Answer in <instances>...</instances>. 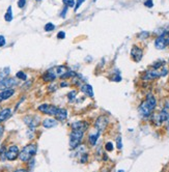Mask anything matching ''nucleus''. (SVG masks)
I'll list each match as a JSON object with an SVG mask.
<instances>
[{
	"instance_id": "obj_16",
	"label": "nucleus",
	"mask_w": 169,
	"mask_h": 172,
	"mask_svg": "<svg viewBox=\"0 0 169 172\" xmlns=\"http://www.w3.org/2000/svg\"><path fill=\"white\" fill-rule=\"evenodd\" d=\"M55 117L60 121H64L67 119V117H68V111L64 108H58V111H57Z\"/></svg>"
},
{
	"instance_id": "obj_24",
	"label": "nucleus",
	"mask_w": 169,
	"mask_h": 172,
	"mask_svg": "<svg viewBox=\"0 0 169 172\" xmlns=\"http://www.w3.org/2000/svg\"><path fill=\"white\" fill-rule=\"evenodd\" d=\"M64 4L68 7H73L75 6V0H62Z\"/></svg>"
},
{
	"instance_id": "obj_30",
	"label": "nucleus",
	"mask_w": 169,
	"mask_h": 172,
	"mask_svg": "<svg viewBox=\"0 0 169 172\" xmlns=\"http://www.w3.org/2000/svg\"><path fill=\"white\" fill-rule=\"evenodd\" d=\"M144 5L146 7H153L154 6V2H153V0H146V1L144 2Z\"/></svg>"
},
{
	"instance_id": "obj_3",
	"label": "nucleus",
	"mask_w": 169,
	"mask_h": 172,
	"mask_svg": "<svg viewBox=\"0 0 169 172\" xmlns=\"http://www.w3.org/2000/svg\"><path fill=\"white\" fill-rule=\"evenodd\" d=\"M36 150H38V147H36L35 144H29L27 146H25L24 148L22 149V151L19 154L20 160L23 161V162H28L30 159H32L34 154H36Z\"/></svg>"
},
{
	"instance_id": "obj_25",
	"label": "nucleus",
	"mask_w": 169,
	"mask_h": 172,
	"mask_svg": "<svg viewBox=\"0 0 169 172\" xmlns=\"http://www.w3.org/2000/svg\"><path fill=\"white\" fill-rule=\"evenodd\" d=\"M76 94H77V91H75V90H73V91L68 92V101H70V102H73V101L75 100V97H76Z\"/></svg>"
},
{
	"instance_id": "obj_12",
	"label": "nucleus",
	"mask_w": 169,
	"mask_h": 172,
	"mask_svg": "<svg viewBox=\"0 0 169 172\" xmlns=\"http://www.w3.org/2000/svg\"><path fill=\"white\" fill-rule=\"evenodd\" d=\"M24 121L27 126H30V128H35V126L39 123V117H38V116H27V117L24 118Z\"/></svg>"
},
{
	"instance_id": "obj_34",
	"label": "nucleus",
	"mask_w": 169,
	"mask_h": 172,
	"mask_svg": "<svg viewBox=\"0 0 169 172\" xmlns=\"http://www.w3.org/2000/svg\"><path fill=\"white\" fill-rule=\"evenodd\" d=\"M4 45H5V38L0 35V47H3Z\"/></svg>"
},
{
	"instance_id": "obj_36",
	"label": "nucleus",
	"mask_w": 169,
	"mask_h": 172,
	"mask_svg": "<svg viewBox=\"0 0 169 172\" xmlns=\"http://www.w3.org/2000/svg\"><path fill=\"white\" fill-rule=\"evenodd\" d=\"M3 131H4V128L2 126H0V137H1L2 134H3Z\"/></svg>"
},
{
	"instance_id": "obj_8",
	"label": "nucleus",
	"mask_w": 169,
	"mask_h": 172,
	"mask_svg": "<svg viewBox=\"0 0 169 172\" xmlns=\"http://www.w3.org/2000/svg\"><path fill=\"white\" fill-rule=\"evenodd\" d=\"M18 157H19V148H18V146H16V145L10 146V147L8 148V150L6 151V154H5V158L10 161L16 160Z\"/></svg>"
},
{
	"instance_id": "obj_10",
	"label": "nucleus",
	"mask_w": 169,
	"mask_h": 172,
	"mask_svg": "<svg viewBox=\"0 0 169 172\" xmlns=\"http://www.w3.org/2000/svg\"><path fill=\"white\" fill-rule=\"evenodd\" d=\"M161 76V70L154 69L153 70H148V72L145 73V75L143 76V80H153V79H157Z\"/></svg>"
},
{
	"instance_id": "obj_29",
	"label": "nucleus",
	"mask_w": 169,
	"mask_h": 172,
	"mask_svg": "<svg viewBox=\"0 0 169 172\" xmlns=\"http://www.w3.org/2000/svg\"><path fill=\"white\" fill-rule=\"evenodd\" d=\"M105 148H106V150H108V151H112L113 150V144L111 142H107L106 143V145H105Z\"/></svg>"
},
{
	"instance_id": "obj_18",
	"label": "nucleus",
	"mask_w": 169,
	"mask_h": 172,
	"mask_svg": "<svg viewBox=\"0 0 169 172\" xmlns=\"http://www.w3.org/2000/svg\"><path fill=\"white\" fill-rule=\"evenodd\" d=\"M11 116V110L10 109H3L0 111V122H3Z\"/></svg>"
},
{
	"instance_id": "obj_6",
	"label": "nucleus",
	"mask_w": 169,
	"mask_h": 172,
	"mask_svg": "<svg viewBox=\"0 0 169 172\" xmlns=\"http://www.w3.org/2000/svg\"><path fill=\"white\" fill-rule=\"evenodd\" d=\"M39 110L41 112H43V113L50 115V116H55L57 111H58V108H57L56 106H53V105L44 104V105H41L39 107Z\"/></svg>"
},
{
	"instance_id": "obj_22",
	"label": "nucleus",
	"mask_w": 169,
	"mask_h": 172,
	"mask_svg": "<svg viewBox=\"0 0 169 172\" xmlns=\"http://www.w3.org/2000/svg\"><path fill=\"white\" fill-rule=\"evenodd\" d=\"M4 19H5V21H7V22H10L11 20H13V13H11V6H10L7 8V12L5 13V15H4Z\"/></svg>"
},
{
	"instance_id": "obj_35",
	"label": "nucleus",
	"mask_w": 169,
	"mask_h": 172,
	"mask_svg": "<svg viewBox=\"0 0 169 172\" xmlns=\"http://www.w3.org/2000/svg\"><path fill=\"white\" fill-rule=\"evenodd\" d=\"M67 12H68V6H65V7H64V10H62L61 14H60V17H61V18H64V17H65V14H67Z\"/></svg>"
},
{
	"instance_id": "obj_32",
	"label": "nucleus",
	"mask_w": 169,
	"mask_h": 172,
	"mask_svg": "<svg viewBox=\"0 0 169 172\" xmlns=\"http://www.w3.org/2000/svg\"><path fill=\"white\" fill-rule=\"evenodd\" d=\"M25 4H26V0H19L18 1V6L20 8H23L25 6Z\"/></svg>"
},
{
	"instance_id": "obj_15",
	"label": "nucleus",
	"mask_w": 169,
	"mask_h": 172,
	"mask_svg": "<svg viewBox=\"0 0 169 172\" xmlns=\"http://www.w3.org/2000/svg\"><path fill=\"white\" fill-rule=\"evenodd\" d=\"M159 117L161 122H165V121L169 120V106H165V108L159 113Z\"/></svg>"
},
{
	"instance_id": "obj_4",
	"label": "nucleus",
	"mask_w": 169,
	"mask_h": 172,
	"mask_svg": "<svg viewBox=\"0 0 169 172\" xmlns=\"http://www.w3.org/2000/svg\"><path fill=\"white\" fill-rule=\"evenodd\" d=\"M83 134L84 132L80 131V130H73L71 136H70V146L71 148H77L79 146V144L81 143Z\"/></svg>"
},
{
	"instance_id": "obj_1",
	"label": "nucleus",
	"mask_w": 169,
	"mask_h": 172,
	"mask_svg": "<svg viewBox=\"0 0 169 172\" xmlns=\"http://www.w3.org/2000/svg\"><path fill=\"white\" fill-rule=\"evenodd\" d=\"M156 105H157V101H156V98H155V97L151 94H148L146 98L140 104L139 109H138L139 113L144 117L150 116V115L153 113L155 108H156Z\"/></svg>"
},
{
	"instance_id": "obj_37",
	"label": "nucleus",
	"mask_w": 169,
	"mask_h": 172,
	"mask_svg": "<svg viewBox=\"0 0 169 172\" xmlns=\"http://www.w3.org/2000/svg\"><path fill=\"white\" fill-rule=\"evenodd\" d=\"M68 83H65V82H64V83L62 82L61 84H60V86H62V87H64V86H68Z\"/></svg>"
},
{
	"instance_id": "obj_2",
	"label": "nucleus",
	"mask_w": 169,
	"mask_h": 172,
	"mask_svg": "<svg viewBox=\"0 0 169 172\" xmlns=\"http://www.w3.org/2000/svg\"><path fill=\"white\" fill-rule=\"evenodd\" d=\"M67 67L64 66H54L52 69L48 70L47 72L43 75V79L46 82H52L56 78H61L65 73H67Z\"/></svg>"
},
{
	"instance_id": "obj_33",
	"label": "nucleus",
	"mask_w": 169,
	"mask_h": 172,
	"mask_svg": "<svg viewBox=\"0 0 169 172\" xmlns=\"http://www.w3.org/2000/svg\"><path fill=\"white\" fill-rule=\"evenodd\" d=\"M65 38V33L64 31H60L58 32V34H57V38H59V39H64Z\"/></svg>"
},
{
	"instance_id": "obj_19",
	"label": "nucleus",
	"mask_w": 169,
	"mask_h": 172,
	"mask_svg": "<svg viewBox=\"0 0 169 172\" xmlns=\"http://www.w3.org/2000/svg\"><path fill=\"white\" fill-rule=\"evenodd\" d=\"M43 126H44L46 129H51L57 126V121L55 119H52V118H47V119H45L43 121Z\"/></svg>"
},
{
	"instance_id": "obj_23",
	"label": "nucleus",
	"mask_w": 169,
	"mask_h": 172,
	"mask_svg": "<svg viewBox=\"0 0 169 172\" xmlns=\"http://www.w3.org/2000/svg\"><path fill=\"white\" fill-rule=\"evenodd\" d=\"M54 29H55V25L53 23H47L45 25V31L51 32V31H53Z\"/></svg>"
},
{
	"instance_id": "obj_21",
	"label": "nucleus",
	"mask_w": 169,
	"mask_h": 172,
	"mask_svg": "<svg viewBox=\"0 0 169 172\" xmlns=\"http://www.w3.org/2000/svg\"><path fill=\"white\" fill-rule=\"evenodd\" d=\"M10 67H5V69H3L2 70H0V81L3 80L4 78H6L8 75H10Z\"/></svg>"
},
{
	"instance_id": "obj_31",
	"label": "nucleus",
	"mask_w": 169,
	"mask_h": 172,
	"mask_svg": "<svg viewBox=\"0 0 169 172\" xmlns=\"http://www.w3.org/2000/svg\"><path fill=\"white\" fill-rule=\"evenodd\" d=\"M85 0H77V2H76V5H75V10H78V8L81 6V4L84 2Z\"/></svg>"
},
{
	"instance_id": "obj_9",
	"label": "nucleus",
	"mask_w": 169,
	"mask_h": 172,
	"mask_svg": "<svg viewBox=\"0 0 169 172\" xmlns=\"http://www.w3.org/2000/svg\"><path fill=\"white\" fill-rule=\"evenodd\" d=\"M142 55H143V52H142V50L140 49L139 47L134 46L133 48H132V50H131V56H132V58H133L134 60L136 61V62H138V61L141 60V59H142Z\"/></svg>"
},
{
	"instance_id": "obj_11",
	"label": "nucleus",
	"mask_w": 169,
	"mask_h": 172,
	"mask_svg": "<svg viewBox=\"0 0 169 172\" xmlns=\"http://www.w3.org/2000/svg\"><path fill=\"white\" fill-rule=\"evenodd\" d=\"M107 125H108V119H107V117H105V116H100L98 119H97L96 123H94V126L99 130V132L104 131Z\"/></svg>"
},
{
	"instance_id": "obj_20",
	"label": "nucleus",
	"mask_w": 169,
	"mask_h": 172,
	"mask_svg": "<svg viewBox=\"0 0 169 172\" xmlns=\"http://www.w3.org/2000/svg\"><path fill=\"white\" fill-rule=\"evenodd\" d=\"M99 135H100L99 132H98V133H96V134H90L89 135L88 140H89V142H90L91 145H94L97 143V140H98V138H99Z\"/></svg>"
},
{
	"instance_id": "obj_14",
	"label": "nucleus",
	"mask_w": 169,
	"mask_h": 172,
	"mask_svg": "<svg viewBox=\"0 0 169 172\" xmlns=\"http://www.w3.org/2000/svg\"><path fill=\"white\" fill-rule=\"evenodd\" d=\"M14 94H15V90L11 88L2 90V91L0 92V102H2V101H4V100H7V98H10Z\"/></svg>"
},
{
	"instance_id": "obj_13",
	"label": "nucleus",
	"mask_w": 169,
	"mask_h": 172,
	"mask_svg": "<svg viewBox=\"0 0 169 172\" xmlns=\"http://www.w3.org/2000/svg\"><path fill=\"white\" fill-rule=\"evenodd\" d=\"M88 128V123L85 121H76L72 125V129L73 130H80V131L85 132Z\"/></svg>"
},
{
	"instance_id": "obj_17",
	"label": "nucleus",
	"mask_w": 169,
	"mask_h": 172,
	"mask_svg": "<svg viewBox=\"0 0 169 172\" xmlns=\"http://www.w3.org/2000/svg\"><path fill=\"white\" fill-rule=\"evenodd\" d=\"M81 91L83 94L88 95L89 98H93V87H91V85H89V84H84V85H82Z\"/></svg>"
},
{
	"instance_id": "obj_38",
	"label": "nucleus",
	"mask_w": 169,
	"mask_h": 172,
	"mask_svg": "<svg viewBox=\"0 0 169 172\" xmlns=\"http://www.w3.org/2000/svg\"><path fill=\"white\" fill-rule=\"evenodd\" d=\"M167 131L169 132V120H168V123H167Z\"/></svg>"
},
{
	"instance_id": "obj_28",
	"label": "nucleus",
	"mask_w": 169,
	"mask_h": 172,
	"mask_svg": "<svg viewBox=\"0 0 169 172\" xmlns=\"http://www.w3.org/2000/svg\"><path fill=\"white\" fill-rule=\"evenodd\" d=\"M116 146H117V148L118 149H122V137H117V139H116Z\"/></svg>"
},
{
	"instance_id": "obj_26",
	"label": "nucleus",
	"mask_w": 169,
	"mask_h": 172,
	"mask_svg": "<svg viewBox=\"0 0 169 172\" xmlns=\"http://www.w3.org/2000/svg\"><path fill=\"white\" fill-rule=\"evenodd\" d=\"M17 78L22 79V80H26V79H27V76L25 75L24 72H18V73H17Z\"/></svg>"
},
{
	"instance_id": "obj_39",
	"label": "nucleus",
	"mask_w": 169,
	"mask_h": 172,
	"mask_svg": "<svg viewBox=\"0 0 169 172\" xmlns=\"http://www.w3.org/2000/svg\"><path fill=\"white\" fill-rule=\"evenodd\" d=\"M93 2H94V1H97V0H93Z\"/></svg>"
},
{
	"instance_id": "obj_7",
	"label": "nucleus",
	"mask_w": 169,
	"mask_h": 172,
	"mask_svg": "<svg viewBox=\"0 0 169 172\" xmlns=\"http://www.w3.org/2000/svg\"><path fill=\"white\" fill-rule=\"evenodd\" d=\"M18 84V82L14 78H4L3 80L0 81V90H4L7 88H11L13 86H15Z\"/></svg>"
},
{
	"instance_id": "obj_27",
	"label": "nucleus",
	"mask_w": 169,
	"mask_h": 172,
	"mask_svg": "<svg viewBox=\"0 0 169 172\" xmlns=\"http://www.w3.org/2000/svg\"><path fill=\"white\" fill-rule=\"evenodd\" d=\"M164 61H159V62H156V63H154L153 64V69H156V70H158L159 67H161V66H164Z\"/></svg>"
},
{
	"instance_id": "obj_5",
	"label": "nucleus",
	"mask_w": 169,
	"mask_h": 172,
	"mask_svg": "<svg viewBox=\"0 0 169 172\" xmlns=\"http://www.w3.org/2000/svg\"><path fill=\"white\" fill-rule=\"evenodd\" d=\"M167 45H169V33L168 32L162 33L161 35L157 38L156 42H155V46H156L157 49H159V50L164 49Z\"/></svg>"
}]
</instances>
